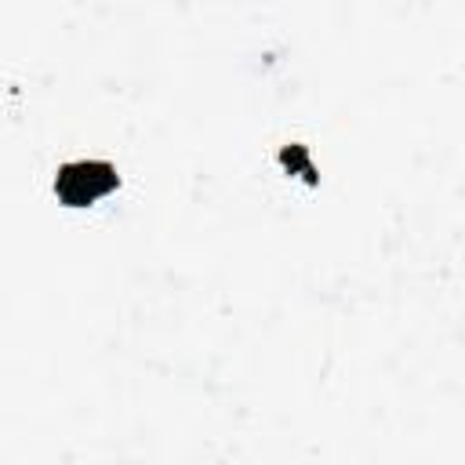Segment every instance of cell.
Listing matches in <instances>:
<instances>
[{
  "mask_svg": "<svg viewBox=\"0 0 465 465\" xmlns=\"http://www.w3.org/2000/svg\"><path fill=\"white\" fill-rule=\"evenodd\" d=\"M120 185V174L113 163L105 160H76V163H62L54 174V193L62 203L69 207H87L98 196L113 193Z\"/></svg>",
  "mask_w": 465,
  "mask_h": 465,
  "instance_id": "1",
  "label": "cell"
}]
</instances>
